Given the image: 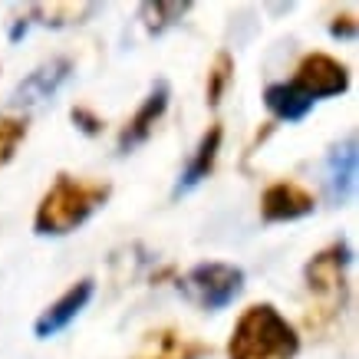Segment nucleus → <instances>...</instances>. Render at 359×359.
<instances>
[{
	"instance_id": "obj_1",
	"label": "nucleus",
	"mask_w": 359,
	"mask_h": 359,
	"mask_svg": "<svg viewBox=\"0 0 359 359\" xmlns=\"http://www.w3.org/2000/svg\"><path fill=\"white\" fill-rule=\"evenodd\" d=\"M109 182H86L73 175H60L53 188L40 198L36 215H33V231L36 234H69L79 224H86L99 208L109 201Z\"/></svg>"
},
{
	"instance_id": "obj_2",
	"label": "nucleus",
	"mask_w": 359,
	"mask_h": 359,
	"mask_svg": "<svg viewBox=\"0 0 359 359\" xmlns=\"http://www.w3.org/2000/svg\"><path fill=\"white\" fill-rule=\"evenodd\" d=\"M300 333L273 304L248 306L234 323L228 359H297Z\"/></svg>"
},
{
	"instance_id": "obj_3",
	"label": "nucleus",
	"mask_w": 359,
	"mask_h": 359,
	"mask_svg": "<svg viewBox=\"0 0 359 359\" xmlns=\"http://www.w3.org/2000/svg\"><path fill=\"white\" fill-rule=\"evenodd\" d=\"M353 261V250L346 244H330L304 267L306 287V327L327 330L343 310L346 300V267Z\"/></svg>"
},
{
	"instance_id": "obj_4",
	"label": "nucleus",
	"mask_w": 359,
	"mask_h": 359,
	"mask_svg": "<svg viewBox=\"0 0 359 359\" xmlns=\"http://www.w3.org/2000/svg\"><path fill=\"white\" fill-rule=\"evenodd\" d=\"M182 290L191 304H198L201 310H224L241 297L244 290V271L234 264L208 261L198 264L182 277Z\"/></svg>"
},
{
	"instance_id": "obj_5",
	"label": "nucleus",
	"mask_w": 359,
	"mask_h": 359,
	"mask_svg": "<svg viewBox=\"0 0 359 359\" xmlns=\"http://www.w3.org/2000/svg\"><path fill=\"white\" fill-rule=\"evenodd\" d=\"M294 86L300 93L313 99H330V96H343L349 89V69L339 60H333L330 53H306L297 66Z\"/></svg>"
},
{
	"instance_id": "obj_6",
	"label": "nucleus",
	"mask_w": 359,
	"mask_h": 359,
	"mask_svg": "<svg viewBox=\"0 0 359 359\" xmlns=\"http://www.w3.org/2000/svg\"><path fill=\"white\" fill-rule=\"evenodd\" d=\"M211 353H215L211 343L185 337L182 330H175V327H162V330H149L142 337L132 359H205Z\"/></svg>"
},
{
	"instance_id": "obj_7",
	"label": "nucleus",
	"mask_w": 359,
	"mask_h": 359,
	"mask_svg": "<svg viewBox=\"0 0 359 359\" xmlns=\"http://www.w3.org/2000/svg\"><path fill=\"white\" fill-rule=\"evenodd\" d=\"M93 294H96V280H93V277H83L79 283H73L60 300H53L43 313L36 316L33 333H36L40 339H50V337H56V333H63V330L86 310V304L93 300Z\"/></svg>"
},
{
	"instance_id": "obj_8",
	"label": "nucleus",
	"mask_w": 359,
	"mask_h": 359,
	"mask_svg": "<svg viewBox=\"0 0 359 359\" xmlns=\"http://www.w3.org/2000/svg\"><path fill=\"white\" fill-rule=\"evenodd\" d=\"M316 198L313 191H306L297 182H273L271 188H264L261 195V218L277 224V221H297L313 215Z\"/></svg>"
},
{
	"instance_id": "obj_9",
	"label": "nucleus",
	"mask_w": 359,
	"mask_h": 359,
	"mask_svg": "<svg viewBox=\"0 0 359 359\" xmlns=\"http://www.w3.org/2000/svg\"><path fill=\"white\" fill-rule=\"evenodd\" d=\"M168 96H172V93H168V83H165V79H158V83L152 86V93L142 99V106L135 109V116H132V119L126 122V126H122L119 142H116L122 155L132 152V149H139L142 142L152 135L155 122L162 119L165 109H168Z\"/></svg>"
},
{
	"instance_id": "obj_10",
	"label": "nucleus",
	"mask_w": 359,
	"mask_h": 359,
	"mask_svg": "<svg viewBox=\"0 0 359 359\" xmlns=\"http://www.w3.org/2000/svg\"><path fill=\"white\" fill-rule=\"evenodd\" d=\"M221 139H224V129H221L218 122H215V126H211V129L201 135L195 155L188 158L185 172H182V178H178V185H175V191H172L175 198L188 195L191 188H198L208 178V175L215 172V162H218V152H221Z\"/></svg>"
},
{
	"instance_id": "obj_11",
	"label": "nucleus",
	"mask_w": 359,
	"mask_h": 359,
	"mask_svg": "<svg viewBox=\"0 0 359 359\" xmlns=\"http://www.w3.org/2000/svg\"><path fill=\"white\" fill-rule=\"evenodd\" d=\"M69 73H73V63L66 56H56V60L43 63L40 69H33L30 76L23 79L20 86H17V99L20 102H40V99L53 96L56 89L69 79Z\"/></svg>"
},
{
	"instance_id": "obj_12",
	"label": "nucleus",
	"mask_w": 359,
	"mask_h": 359,
	"mask_svg": "<svg viewBox=\"0 0 359 359\" xmlns=\"http://www.w3.org/2000/svg\"><path fill=\"white\" fill-rule=\"evenodd\" d=\"M327 172H330V198L333 201H346L356 188V135H346L343 145H337L330 152V162H327Z\"/></svg>"
},
{
	"instance_id": "obj_13",
	"label": "nucleus",
	"mask_w": 359,
	"mask_h": 359,
	"mask_svg": "<svg viewBox=\"0 0 359 359\" xmlns=\"http://www.w3.org/2000/svg\"><path fill=\"white\" fill-rule=\"evenodd\" d=\"M264 106L273 112V119L280 122H300L310 116L313 109V99L300 93L294 86V79L290 83H271V86L264 89Z\"/></svg>"
},
{
	"instance_id": "obj_14",
	"label": "nucleus",
	"mask_w": 359,
	"mask_h": 359,
	"mask_svg": "<svg viewBox=\"0 0 359 359\" xmlns=\"http://www.w3.org/2000/svg\"><path fill=\"white\" fill-rule=\"evenodd\" d=\"M188 11H191V4H165V0H155V4H142V20H145V30L149 33H165L172 23L182 20Z\"/></svg>"
},
{
	"instance_id": "obj_15",
	"label": "nucleus",
	"mask_w": 359,
	"mask_h": 359,
	"mask_svg": "<svg viewBox=\"0 0 359 359\" xmlns=\"http://www.w3.org/2000/svg\"><path fill=\"white\" fill-rule=\"evenodd\" d=\"M96 11V4H36L30 7L33 17H40L36 23H46V27H66V23H79V17H89Z\"/></svg>"
},
{
	"instance_id": "obj_16",
	"label": "nucleus",
	"mask_w": 359,
	"mask_h": 359,
	"mask_svg": "<svg viewBox=\"0 0 359 359\" xmlns=\"http://www.w3.org/2000/svg\"><path fill=\"white\" fill-rule=\"evenodd\" d=\"M30 132V119L27 116H0V168L13 162V155L20 149V142Z\"/></svg>"
},
{
	"instance_id": "obj_17",
	"label": "nucleus",
	"mask_w": 359,
	"mask_h": 359,
	"mask_svg": "<svg viewBox=\"0 0 359 359\" xmlns=\"http://www.w3.org/2000/svg\"><path fill=\"white\" fill-rule=\"evenodd\" d=\"M231 79H234V60H231V53L221 50V53L215 56L211 69H208V106H218L221 99H224Z\"/></svg>"
},
{
	"instance_id": "obj_18",
	"label": "nucleus",
	"mask_w": 359,
	"mask_h": 359,
	"mask_svg": "<svg viewBox=\"0 0 359 359\" xmlns=\"http://www.w3.org/2000/svg\"><path fill=\"white\" fill-rule=\"evenodd\" d=\"M69 116H73V122H76V126L86 132V135H99V132H102V119H99V116H93L86 106H76V109L69 112Z\"/></svg>"
},
{
	"instance_id": "obj_19",
	"label": "nucleus",
	"mask_w": 359,
	"mask_h": 359,
	"mask_svg": "<svg viewBox=\"0 0 359 359\" xmlns=\"http://www.w3.org/2000/svg\"><path fill=\"white\" fill-rule=\"evenodd\" d=\"M330 33H333V36H356V20H353V13L333 17V23H330Z\"/></svg>"
}]
</instances>
